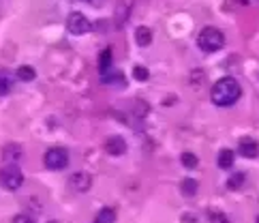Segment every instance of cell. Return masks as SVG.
Masks as SVG:
<instances>
[{
    "label": "cell",
    "mask_w": 259,
    "mask_h": 223,
    "mask_svg": "<svg viewBox=\"0 0 259 223\" xmlns=\"http://www.w3.org/2000/svg\"><path fill=\"white\" fill-rule=\"evenodd\" d=\"M240 95H242V88L234 77H223V80H218L210 90V99L218 108L234 106V103L240 99Z\"/></svg>",
    "instance_id": "obj_1"
},
{
    "label": "cell",
    "mask_w": 259,
    "mask_h": 223,
    "mask_svg": "<svg viewBox=\"0 0 259 223\" xmlns=\"http://www.w3.org/2000/svg\"><path fill=\"white\" fill-rule=\"evenodd\" d=\"M197 45H199V50L208 52V54H212V52H218L225 45L223 30L215 28V26H206V28L197 35Z\"/></svg>",
    "instance_id": "obj_2"
},
{
    "label": "cell",
    "mask_w": 259,
    "mask_h": 223,
    "mask_svg": "<svg viewBox=\"0 0 259 223\" xmlns=\"http://www.w3.org/2000/svg\"><path fill=\"white\" fill-rule=\"evenodd\" d=\"M24 185V174L15 163H6V166L0 169V187L6 189V191H15Z\"/></svg>",
    "instance_id": "obj_3"
},
{
    "label": "cell",
    "mask_w": 259,
    "mask_h": 223,
    "mask_svg": "<svg viewBox=\"0 0 259 223\" xmlns=\"http://www.w3.org/2000/svg\"><path fill=\"white\" fill-rule=\"evenodd\" d=\"M43 166L47 169H64L69 166V150L67 148H60V146H54L49 150H45L43 155Z\"/></svg>",
    "instance_id": "obj_4"
},
{
    "label": "cell",
    "mask_w": 259,
    "mask_h": 223,
    "mask_svg": "<svg viewBox=\"0 0 259 223\" xmlns=\"http://www.w3.org/2000/svg\"><path fill=\"white\" fill-rule=\"evenodd\" d=\"M67 28L71 35H86L92 28V24H90V19L86 15H82V13H71L69 19H67Z\"/></svg>",
    "instance_id": "obj_5"
},
{
    "label": "cell",
    "mask_w": 259,
    "mask_h": 223,
    "mask_svg": "<svg viewBox=\"0 0 259 223\" xmlns=\"http://www.w3.org/2000/svg\"><path fill=\"white\" fill-rule=\"evenodd\" d=\"M69 185L77 193H86L88 189L92 187V176H90L88 172H75V174H71Z\"/></svg>",
    "instance_id": "obj_6"
},
{
    "label": "cell",
    "mask_w": 259,
    "mask_h": 223,
    "mask_svg": "<svg viewBox=\"0 0 259 223\" xmlns=\"http://www.w3.org/2000/svg\"><path fill=\"white\" fill-rule=\"evenodd\" d=\"M105 153L112 155V157L125 155V153H127V142H125V137H120V135L107 137V140H105Z\"/></svg>",
    "instance_id": "obj_7"
},
{
    "label": "cell",
    "mask_w": 259,
    "mask_h": 223,
    "mask_svg": "<svg viewBox=\"0 0 259 223\" xmlns=\"http://www.w3.org/2000/svg\"><path fill=\"white\" fill-rule=\"evenodd\" d=\"M238 153H240L242 157H247V159H255V157L259 155V146H257L255 140L244 137V140L240 142V146H238Z\"/></svg>",
    "instance_id": "obj_8"
},
{
    "label": "cell",
    "mask_w": 259,
    "mask_h": 223,
    "mask_svg": "<svg viewBox=\"0 0 259 223\" xmlns=\"http://www.w3.org/2000/svg\"><path fill=\"white\" fill-rule=\"evenodd\" d=\"M234 161H236V155H234V150H229V148H223L221 153L216 155V166L221 169H229L234 166Z\"/></svg>",
    "instance_id": "obj_9"
},
{
    "label": "cell",
    "mask_w": 259,
    "mask_h": 223,
    "mask_svg": "<svg viewBox=\"0 0 259 223\" xmlns=\"http://www.w3.org/2000/svg\"><path fill=\"white\" fill-rule=\"evenodd\" d=\"M19 157H22V148H19L17 144H9V146H4V150H2L4 163H17Z\"/></svg>",
    "instance_id": "obj_10"
},
{
    "label": "cell",
    "mask_w": 259,
    "mask_h": 223,
    "mask_svg": "<svg viewBox=\"0 0 259 223\" xmlns=\"http://www.w3.org/2000/svg\"><path fill=\"white\" fill-rule=\"evenodd\" d=\"M135 39H137V43L141 48H148V45L152 43V30L148 28V26H137V30H135Z\"/></svg>",
    "instance_id": "obj_11"
},
{
    "label": "cell",
    "mask_w": 259,
    "mask_h": 223,
    "mask_svg": "<svg viewBox=\"0 0 259 223\" xmlns=\"http://www.w3.org/2000/svg\"><path fill=\"white\" fill-rule=\"evenodd\" d=\"M197 189H199V185L195 178H184L180 182V191L184 193V198H193V195L197 193Z\"/></svg>",
    "instance_id": "obj_12"
},
{
    "label": "cell",
    "mask_w": 259,
    "mask_h": 223,
    "mask_svg": "<svg viewBox=\"0 0 259 223\" xmlns=\"http://www.w3.org/2000/svg\"><path fill=\"white\" fill-rule=\"evenodd\" d=\"M15 77H19L22 82H32L37 77V71L32 69V67H28V64H22V67L17 69V73H15Z\"/></svg>",
    "instance_id": "obj_13"
},
{
    "label": "cell",
    "mask_w": 259,
    "mask_h": 223,
    "mask_svg": "<svg viewBox=\"0 0 259 223\" xmlns=\"http://www.w3.org/2000/svg\"><path fill=\"white\" fill-rule=\"evenodd\" d=\"M92 223H116V211H112V208H103V211L94 217Z\"/></svg>",
    "instance_id": "obj_14"
},
{
    "label": "cell",
    "mask_w": 259,
    "mask_h": 223,
    "mask_svg": "<svg viewBox=\"0 0 259 223\" xmlns=\"http://www.w3.org/2000/svg\"><path fill=\"white\" fill-rule=\"evenodd\" d=\"M109 67H112V50H103L99 56V71L101 73H107Z\"/></svg>",
    "instance_id": "obj_15"
},
{
    "label": "cell",
    "mask_w": 259,
    "mask_h": 223,
    "mask_svg": "<svg viewBox=\"0 0 259 223\" xmlns=\"http://www.w3.org/2000/svg\"><path fill=\"white\" fill-rule=\"evenodd\" d=\"M13 88V80L9 77V73H4V71H0V97L9 95Z\"/></svg>",
    "instance_id": "obj_16"
},
{
    "label": "cell",
    "mask_w": 259,
    "mask_h": 223,
    "mask_svg": "<svg viewBox=\"0 0 259 223\" xmlns=\"http://www.w3.org/2000/svg\"><path fill=\"white\" fill-rule=\"evenodd\" d=\"M244 176L242 172H238V174H234V176H229V180H227V189L229 191H236V189H240L242 185H244Z\"/></svg>",
    "instance_id": "obj_17"
},
{
    "label": "cell",
    "mask_w": 259,
    "mask_h": 223,
    "mask_svg": "<svg viewBox=\"0 0 259 223\" xmlns=\"http://www.w3.org/2000/svg\"><path fill=\"white\" fill-rule=\"evenodd\" d=\"M180 161H182V166L189 167V169H195L197 163H199L197 155H193V153H182V155H180Z\"/></svg>",
    "instance_id": "obj_18"
},
{
    "label": "cell",
    "mask_w": 259,
    "mask_h": 223,
    "mask_svg": "<svg viewBox=\"0 0 259 223\" xmlns=\"http://www.w3.org/2000/svg\"><path fill=\"white\" fill-rule=\"evenodd\" d=\"M129 6H131V2H127L125 4H120L118 6V17H116V26H118V28H122V24L127 22V17H129Z\"/></svg>",
    "instance_id": "obj_19"
},
{
    "label": "cell",
    "mask_w": 259,
    "mask_h": 223,
    "mask_svg": "<svg viewBox=\"0 0 259 223\" xmlns=\"http://www.w3.org/2000/svg\"><path fill=\"white\" fill-rule=\"evenodd\" d=\"M133 77H135L137 82H146L148 77H150V73H148L146 67H141V64H135V67H133Z\"/></svg>",
    "instance_id": "obj_20"
},
{
    "label": "cell",
    "mask_w": 259,
    "mask_h": 223,
    "mask_svg": "<svg viewBox=\"0 0 259 223\" xmlns=\"http://www.w3.org/2000/svg\"><path fill=\"white\" fill-rule=\"evenodd\" d=\"M210 223H229V219L223 213H210Z\"/></svg>",
    "instance_id": "obj_21"
},
{
    "label": "cell",
    "mask_w": 259,
    "mask_h": 223,
    "mask_svg": "<svg viewBox=\"0 0 259 223\" xmlns=\"http://www.w3.org/2000/svg\"><path fill=\"white\" fill-rule=\"evenodd\" d=\"M13 223H35V217H30V215H15Z\"/></svg>",
    "instance_id": "obj_22"
},
{
    "label": "cell",
    "mask_w": 259,
    "mask_h": 223,
    "mask_svg": "<svg viewBox=\"0 0 259 223\" xmlns=\"http://www.w3.org/2000/svg\"><path fill=\"white\" fill-rule=\"evenodd\" d=\"M182 223H197V217L193 213H184L182 215Z\"/></svg>",
    "instance_id": "obj_23"
},
{
    "label": "cell",
    "mask_w": 259,
    "mask_h": 223,
    "mask_svg": "<svg viewBox=\"0 0 259 223\" xmlns=\"http://www.w3.org/2000/svg\"><path fill=\"white\" fill-rule=\"evenodd\" d=\"M49 223H58V221H49Z\"/></svg>",
    "instance_id": "obj_24"
},
{
    "label": "cell",
    "mask_w": 259,
    "mask_h": 223,
    "mask_svg": "<svg viewBox=\"0 0 259 223\" xmlns=\"http://www.w3.org/2000/svg\"><path fill=\"white\" fill-rule=\"evenodd\" d=\"M255 223H259V217H257V221H255Z\"/></svg>",
    "instance_id": "obj_25"
}]
</instances>
